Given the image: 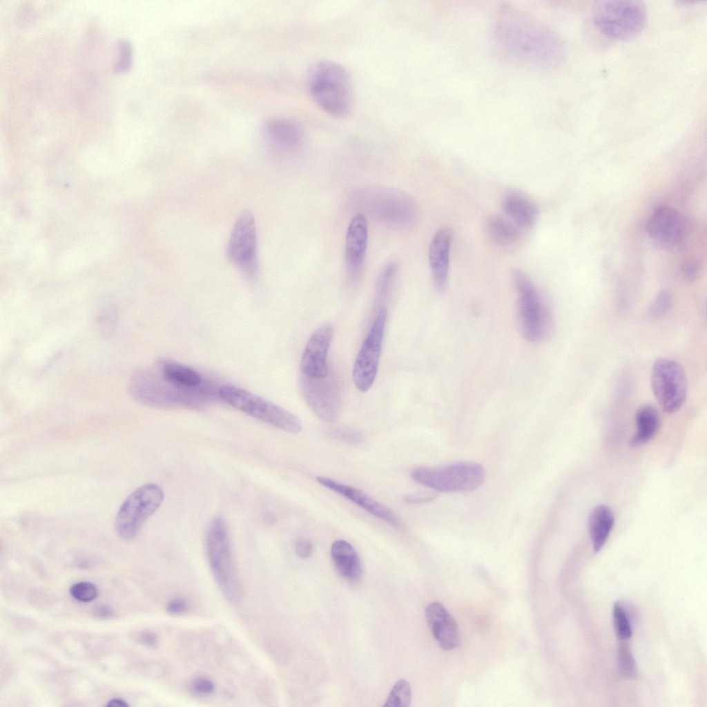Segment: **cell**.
<instances>
[{
    "label": "cell",
    "mask_w": 707,
    "mask_h": 707,
    "mask_svg": "<svg viewBox=\"0 0 707 707\" xmlns=\"http://www.w3.org/2000/svg\"><path fill=\"white\" fill-rule=\"evenodd\" d=\"M398 265L391 261L385 265L377 279L375 289V305L381 307L391 295L398 273Z\"/></svg>",
    "instance_id": "obj_28"
},
{
    "label": "cell",
    "mask_w": 707,
    "mask_h": 707,
    "mask_svg": "<svg viewBox=\"0 0 707 707\" xmlns=\"http://www.w3.org/2000/svg\"><path fill=\"white\" fill-rule=\"evenodd\" d=\"M387 318V309L380 308L356 358L352 371L353 380L357 389L362 392L367 391L376 379Z\"/></svg>",
    "instance_id": "obj_14"
},
{
    "label": "cell",
    "mask_w": 707,
    "mask_h": 707,
    "mask_svg": "<svg viewBox=\"0 0 707 707\" xmlns=\"http://www.w3.org/2000/svg\"><path fill=\"white\" fill-rule=\"evenodd\" d=\"M94 614L98 618L108 619L113 616V612L109 606L101 605L95 609Z\"/></svg>",
    "instance_id": "obj_41"
},
{
    "label": "cell",
    "mask_w": 707,
    "mask_h": 707,
    "mask_svg": "<svg viewBox=\"0 0 707 707\" xmlns=\"http://www.w3.org/2000/svg\"><path fill=\"white\" fill-rule=\"evenodd\" d=\"M430 631L440 646L447 651L458 647L460 643L458 628L454 617L439 602L429 603L425 610Z\"/></svg>",
    "instance_id": "obj_19"
},
{
    "label": "cell",
    "mask_w": 707,
    "mask_h": 707,
    "mask_svg": "<svg viewBox=\"0 0 707 707\" xmlns=\"http://www.w3.org/2000/svg\"><path fill=\"white\" fill-rule=\"evenodd\" d=\"M354 197L368 214L389 224L409 226L419 216V208L414 198L398 190L370 187L358 191Z\"/></svg>",
    "instance_id": "obj_7"
},
{
    "label": "cell",
    "mask_w": 707,
    "mask_h": 707,
    "mask_svg": "<svg viewBox=\"0 0 707 707\" xmlns=\"http://www.w3.org/2000/svg\"><path fill=\"white\" fill-rule=\"evenodd\" d=\"M484 232L492 246L499 250L508 251L519 246L523 231L507 217L495 215L486 220Z\"/></svg>",
    "instance_id": "obj_22"
},
{
    "label": "cell",
    "mask_w": 707,
    "mask_h": 707,
    "mask_svg": "<svg viewBox=\"0 0 707 707\" xmlns=\"http://www.w3.org/2000/svg\"><path fill=\"white\" fill-rule=\"evenodd\" d=\"M491 36L497 50L519 64L553 68L564 61L563 39L552 28L533 15L505 8L494 18Z\"/></svg>",
    "instance_id": "obj_1"
},
{
    "label": "cell",
    "mask_w": 707,
    "mask_h": 707,
    "mask_svg": "<svg viewBox=\"0 0 707 707\" xmlns=\"http://www.w3.org/2000/svg\"><path fill=\"white\" fill-rule=\"evenodd\" d=\"M614 523V515L608 506L599 505L590 511L588 527L595 552H598L604 545L612 530Z\"/></svg>",
    "instance_id": "obj_25"
},
{
    "label": "cell",
    "mask_w": 707,
    "mask_h": 707,
    "mask_svg": "<svg viewBox=\"0 0 707 707\" xmlns=\"http://www.w3.org/2000/svg\"><path fill=\"white\" fill-rule=\"evenodd\" d=\"M672 306V297L667 291H661L650 303L647 315L652 320L659 319L666 315Z\"/></svg>",
    "instance_id": "obj_32"
},
{
    "label": "cell",
    "mask_w": 707,
    "mask_h": 707,
    "mask_svg": "<svg viewBox=\"0 0 707 707\" xmlns=\"http://www.w3.org/2000/svg\"><path fill=\"white\" fill-rule=\"evenodd\" d=\"M334 333L331 323L320 326L309 337L300 362V374L319 378L329 371L327 354Z\"/></svg>",
    "instance_id": "obj_15"
},
{
    "label": "cell",
    "mask_w": 707,
    "mask_h": 707,
    "mask_svg": "<svg viewBox=\"0 0 707 707\" xmlns=\"http://www.w3.org/2000/svg\"><path fill=\"white\" fill-rule=\"evenodd\" d=\"M316 481L325 487L339 494L374 517L383 521L396 528H400L402 527L400 519L391 509L373 498L361 490L326 476H317Z\"/></svg>",
    "instance_id": "obj_18"
},
{
    "label": "cell",
    "mask_w": 707,
    "mask_h": 707,
    "mask_svg": "<svg viewBox=\"0 0 707 707\" xmlns=\"http://www.w3.org/2000/svg\"><path fill=\"white\" fill-rule=\"evenodd\" d=\"M647 17L645 5L640 1H599L591 11L594 28L606 37L619 41H628L640 35Z\"/></svg>",
    "instance_id": "obj_4"
},
{
    "label": "cell",
    "mask_w": 707,
    "mask_h": 707,
    "mask_svg": "<svg viewBox=\"0 0 707 707\" xmlns=\"http://www.w3.org/2000/svg\"><path fill=\"white\" fill-rule=\"evenodd\" d=\"M133 48L126 39H120L117 43V58L113 65L117 73H124L130 70L132 66Z\"/></svg>",
    "instance_id": "obj_31"
},
{
    "label": "cell",
    "mask_w": 707,
    "mask_h": 707,
    "mask_svg": "<svg viewBox=\"0 0 707 707\" xmlns=\"http://www.w3.org/2000/svg\"><path fill=\"white\" fill-rule=\"evenodd\" d=\"M137 641L148 648H154L158 644V637L155 633L151 631H143L140 632L137 639Z\"/></svg>",
    "instance_id": "obj_39"
},
{
    "label": "cell",
    "mask_w": 707,
    "mask_h": 707,
    "mask_svg": "<svg viewBox=\"0 0 707 707\" xmlns=\"http://www.w3.org/2000/svg\"><path fill=\"white\" fill-rule=\"evenodd\" d=\"M618 668L620 675L626 679L637 676V667L626 640H620L617 646Z\"/></svg>",
    "instance_id": "obj_29"
},
{
    "label": "cell",
    "mask_w": 707,
    "mask_h": 707,
    "mask_svg": "<svg viewBox=\"0 0 707 707\" xmlns=\"http://www.w3.org/2000/svg\"><path fill=\"white\" fill-rule=\"evenodd\" d=\"M186 608V601L181 598L174 599L171 601L167 606V611L172 614H180L185 611Z\"/></svg>",
    "instance_id": "obj_40"
},
{
    "label": "cell",
    "mask_w": 707,
    "mask_h": 707,
    "mask_svg": "<svg viewBox=\"0 0 707 707\" xmlns=\"http://www.w3.org/2000/svg\"><path fill=\"white\" fill-rule=\"evenodd\" d=\"M685 228L682 215L668 206L655 210L647 223L649 236L657 245L664 248L677 245L683 238Z\"/></svg>",
    "instance_id": "obj_17"
},
{
    "label": "cell",
    "mask_w": 707,
    "mask_h": 707,
    "mask_svg": "<svg viewBox=\"0 0 707 707\" xmlns=\"http://www.w3.org/2000/svg\"><path fill=\"white\" fill-rule=\"evenodd\" d=\"M612 615L614 629L619 640H628L632 636V629L626 613L619 603L613 606Z\"/></svg>",
    "instance_id": "obj_33"
},
{
    "label": "cell",
    "mask_w": 707,
    "mask_h": 707,
    "mask_svg": "<svg viewBox=\"0 0 707 707\" xmlns=\"http://www.w3.org/2000/svg\"><path fill=\"white\" fill-rule=\"evenodd\" d=\"M329 434L335 440L350 445H359L364 440L361 433L349 428H333L329 431Z\"/></svg>",
    "instance_id": "obj_35"
},
{
    "label": "cell",
    "mask_w": 707,
    "mask_h": 707,
    "mask_svg": "<svg viewBox=\"0 0 707 707\" xmlns=\"http://www.w3.org/2000/svg\"><path fill=\"white\" fill-rule=\"evenodd\" d=\"M130 396L139 403L157 408L184 407L201 409L215 398L213 386L204 383L195 389H184L172 385L156 365L142 368L128 383Z\"/></svg>",
    "instance_id": "obj_2"
},
{
    "label": "cell",
    "mask_w": 707,
    "mask_h": 707,
    "mask_svg": "<svg viewBox=\"0 0 707 707\" xmlns=\"http://www.w3.org/2000/svg\"><path fill=\"white\" fill-rule=\"evenodd\" d=\"M106 706L108 707H126L128 704L126 701L117 698L110 700Z\"/></svg>",
    "instance_id": "obj_42"
},
{
    "label": "cell",
    "mask_w": 707,
    "mask_h": 707,
    "mask_svg": "<svg viewBox=\"0 0 707 707\" xmlns=\"http://www.w3.org/2000/svg\"><path fill=\"white\" fill-rule=\"evenodd\" d=\"M213 683L206 678H197L193 684L194 691L200 695H206L212 693L214 690Z\"/></svg>",
    "instance_id": "obj_36"
},
{
    "label": "cell",
    "mask_w": 707,
    "mask_h": 707,
    "mask_svg": "<svg viewBox=\"0 0 707 707\" xmlns=\"http://www.w3.org/2000/svg\"><path fill=\"white\" fill-rule=\"evenodd\" d=\"M205 546L210 566L223 594L232 603L239 602L243 597V589L233 559L228 527L222 517L216 516L209 523Z\"/></svg>",
    "instance_id": "obj_5"
},
{
    "label": "cell",
    "mask_w": 707,
    "mask_h": 707,
    "mask_svg": "<svg viewBox=\"0 0 707 707\" xmlns=\"http://www.w3.org/2000/svg\"><path fill=\"white\" fill-rule=\"evenodd\" d=\"M70 595L77 601L89 602L97 596L96 586L88 581H81L71 585L69 590Z\"/></svg>",
    "instance_id": "obj_34"
},
{
    "label": "cell",
    "mask_w": 707,
    "mask_h": 707,
    "mask_svg": "<svg viewBox=\"0 0 707 707\" xmlns=\"http://www.w3.org/2000/svg\"><path fill=\"white\" fill-rule=\"evenodd\" d=\"M228 259L249 280L258 274L257 231L251 211L244 210L236 220L226 249Z\"/></svg>",
    "instance_id": "obj_13"
},
{
    "label": "cell",
    "mask_w": 707,
    "mask_h": 707,
    "mask_svg": "<svg viewBox=\"0 0 707 707\" xmlns=\"http://www.w3.org/2000/svg\"><path fill=\"white\" fill-rule=\"evenodd\" d=\"M435 498V494L429 492H418L405 495L404 501L409 504H420L432 501Z\"/></svg>",
    "instance_id": "obj_37"
},
{
    "label": "cell",
    "mask_w": 707,
    "mask_h": 707,
    "mask_svg": "<svg viewBox=\"0 0 707 707\" xmlns=\"http://www.w3.org/2000/svg\"><path fill=\"white\" fill-rule=\"evenodd\" d=\"M506 217L521 230L531 229L538 217V209L533 200L520 191H511L503 200Z\"/></svg>",
    "instance_id": "obj_23"
},
{
    "label": "cell",
    "mask_w": 707,
    "mask_h": 707,
    "mask_svg": "<svg viewBox=\"0 0 707 707\" xmlns=\"http://www.w3.org/2000/svg\"><path fill=\"white\" fill-rule=\"evenodd\" d=\"M512 278L518 297V319L522 335L529 342H542L553 329L551 310L525 272L514 269Z\"/></svg>",
    "instance_id": "obj_6"
},
{
    "label": "cell",
    "mask_w": 707,
    "mask_h": 707,
    "mask_svg": "<svg viewBox=\"0 0 707 707\" xmlns=\"http://www.w3.org/2000/svg\"><path fill=\"white\" fill-rule=\"evenodd\" d=\"M218 396L225 404L280 429L292 434L302 431V423L295 415L242 388L223 385L219 389Z\"/></svg>",
    "instance_id": "obj_9"
},
{
    "label": "cell",
    "mask_w": 707,
    "mask_h": 707,
    "mask_svg": "<svg viewBox=\"0 0 707 707\" xmlns=\"http://www.w3.org/2000/svg\"><path fill=\"white\" fill-rule=\"evenodd\" d=\"M651 388L660 407L666 413L678 411L687 394V379L683 367L677 362L661 358L652 365Z\"/></svg>",
    "instance_id": "obj_11"
},
{
    "label": "cell",
    "mask_w": 707,
    "mask_h": 707,
    "mask_svg": "<svg viewBox=\"0 0 707 707\" xmlns=\"http://www.w3.org/2000/svg\"><path fill=\"white\" fill-rule=\"evenodd\" d=\"M452 239V231L443 227L435 233L429 244L428 258L430 269L434 287L438 292L443 291L447 286Z\"/></svg>",
    "instance_id": "obj_20"
},
{
    "label": "cell",
    "mask_w": 707,
    "mask_h": 707,
    "mask_svg": "<svg viewBox=\"0 0 707 707\" xmlns=\"http://www.w3.org/2000/svg\"><path fill=\"white\" fill-rule=\"evenodd\" d=\"M295 551L296 554L300 558H309L313 553V545L309 540L300 539L296 543Z\"/></svg>",
    "instance_id": "obj_38"
},
{
    "label": "cell",
    "mask_w": 707,
    "mask_h": 707,
    "mask_svg": "<svg viewBox=\"0 0 707 707\" xmlns=\"http://www.w3.org/2000/svg\"><path fill=\"white\" fill-rule=\"evenodd\" d=\"M411 476L418 484L438 492H470L483 485L486 472L479 463L462 461L440 467H416Z\"/></svg>",
    "instance_id": "obj_8"
},
{
    "label": "cell",
    "mask_w": 707,
    "mask_h": 707,
    "mask_svg": "<svg viewBox=\"0 0 707 707\" xmlns=\"http://www.w3.org/2000/svg\"><path fill=\"white\" fill-rule=\"evenodd\" d=\"M309 95L322 110L337 117L347 116L353 106L351 78L340 64L328 59L314 61L309 68Z\"/></svg>",
    "instance_id": "obj_3"
},
{
    "label": "cell",
    "mask_w": 707,
    "mask_h": 707,
    "mask_svg": "<svg viewBox=\"0 0 707 707\" xmlns=\"http://www.w3.org/2000/svg\"><path fill=\"white\" fill-rule=\"evenodd\" d=\"M263 136L270 146L284 153L298 151L304 141L302 128L296 122L287 119L268 122L263 127Z\"/></svg>",
    "instance_id": "obj_21"
},
{
    "label": "cell",
    "mask_w": 707,
    "mask_h": 707,
    "mask_svg": "<svg viewBox=\"0 0 707 707\" xmlns=\"http://www.w3.org/2000/svg\"><path fill=\"white\" fill-rule=\"evenodd\" d=\"M636 433L630 441V445L637 447L643 445L657 434L660 426V416L657 408L650 404L639 408L635 416Z\"/></svg>",
    "instance_id": "obj_27"
},
{
    "label": "cell",
    "mask_w": 707,
    "mask_h": 707,
    "mask_svg": "<svg viewBox=\"0 0 707 707\" xmlns=\"http://www.w3.org/2000/svg\"><path fill=\"white\" fill-rule=\"evenodd\" d=\"M331 557L338 573L349 581H357L362 575L360 558L353 545L342 539L335 541L331 546Z\"/></svg>",
    "instance_id": "obj_24"
},
{
    "label": "cell",
    "mask_w": 707,
    "mask_h": 707,
    "mask_svg": "<svg viewBox=\"0 0 707 707\" xmlns=\"http://www.w3.org/2000/svg\"><path fill=\"white\" fill-rule=\"evenodd\" d=\"M301 395L310 410L325 422L334 421L341 409V387L332 369L322 378H315L300 374Z\"/></svg>",
    "instance_id": "obj_12"
},
{
    "label": "cell",
    "mask_w": 707,
    "mask_h": 707,
    "mask_svg": "<svg viewBox=\"0 0 707 707\" xmlns=\"http://www.w3.org/2000/svg\"><path fill=\"white\" fill-rule=\"evenodd\" d=\"M157 365L164 377L180 388L195 389L204 384L201 374L186 365L171 361H162Z\"/></svg>",
    "instance_id": "obj_26"
},
{
    "label": "cell",
    "mask_w": 707,
    "mask_h": 707,
    "mask_svg": "<svg viewBox=\"0 0 707 707\" xmlns=\"http://www.w3.org/2000/svg\"><path fill=\"white\" fill-rule=\"evenodd\" d=\"M368 240L367 222L364 215H355L349 222L345 239V258L348 280L358 281L364 264Z\"/></svg>",
    "instance_id": "obj_16"
},
{
    "label": "cell",
    "mask_w": 707,
    "mask_h": 707,
    "mask_svg": "<svg viewBox=\"0 0 707 707\" xmlns=\"http://www.w3.org/2000/svg\"><path fill=\"white\" fill-rule=\"evenodd\" d=\"M163 489L157 483H146L133 492L121 505L116 515L115 527L122 539H131L143 523L161 506Z\"/></svg>",
    "instance_id": "obj_10"
},
{
    "label": "cell",
    "mask_w": 707,
    "mask_h": 707,
    "mask_svg": "<svg viewBox=\"0 0 707 707\" xmlns=\"http://www.w3.org/2000/svg\"><path fill=\"white\" fill-rule=\"evenodd\" d=\"M411 699L410 685L407 681L402 679L394 684L382 706L407 707L410 705Z\"/></svg>",
    "instance_id": "obj_30"
}]
</instances>
